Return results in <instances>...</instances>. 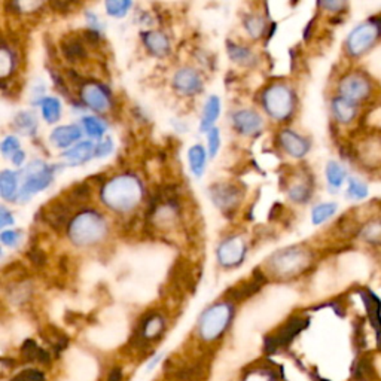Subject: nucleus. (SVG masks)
<instances>
[{
  "label": "nucleus",
  "instance_id": "1",
  "mask_svg": "<svg viewBox=\"0 0 381 381\" xmlns=\"http://www.w3.org/2000/svg\"><path fill=\"white\" fill-rule=\"evenodd\" d=\"M143 198V185L133 175H119L109 179L100 189V200L116 213L133 212Z\"/></svg>",
  "mask_w": 381,
  "mask_h": 381
},
{
  "label": "nucleus",
  "instance_id": "2",
  "mask_svg": "<svg viewBox=\"0 0 381 381\" xmlns=\"http://www.w3.org/2000/svg\"><path fill=\"white\" fill-rule=\"evenodd\" d=\"M109 225L106 218L93 209H85L75 215L67 228L68 238L78 248L100 245L108 237Z\"/></svg>",
  "mask_w": 381,
  "mask_h": 381
},
{
  "label": "nucleus",
  "instance_id": "3",
  "mask_svg": "<svg viewBox=\"0 0 381 381\" xmlns=\"http://www.w3.org/2000/svg\"><path fill=\"white\" fill-rule=\"evenodd\" d=\"M313 264V252L304 246H290L274 252L267 259V268L275 279L289 280L304 274Z\"/></svg>",
  "mask_w": 381,
  "mask_h": 381
},
{
  "label": "nucleus",
  "instance_id": "4",
  "mask_svg": "<svg viewBox=\"0 0 381 381\" xmlns=\"http://www.w3.org/2000/svg\"><path fill=\"white\" fill-rule=\"evenodd\" d=\"M261 105L270 118L277 123H285L295 113L297 96L288 83L274 82L263 91Z\"/></svg>",
  "mask_w": 381,
  "mask_h": 381
},
{
  "label": "nucleus",
  "instance_id": "5",
  "mask_svg": "<svg viewBox=\"0 0 381 381\" xmlns=\"http://www.w3.org/2000/svg\"><path fill=\"white\" fill-rule=\"evenodd\" d=\"M234 313V304L230 301L216 303L207 308L198 322L200 337L207 342H212L220 338L233 322Z\"/></svg>",
  "mask_w": 381,
  "mask_h": 381
},
{
  "label": "nucleus",
  "instance_id": "6",
  "mask_svg": "<svg viewBox=\"0 0 381 381\" xmlns=\"http://www.w3.org/2000/svg\"><path fill=\"white\" fill-rule=\"evenodd\" d=\"M381 39V15L356 26L345 39V53L352 59H360L368 54L370 51Z\"/></svg>",
  "mask_w": 381,
  "mask_h": 381
},
{
  "label": "nucleus",
  "instance_id": "7",
  "mask_svg": "<svg viewBox=\"0 0 381 381\" xmlns=\"http://www.w3.org/2000/svg\"><path fill=\"white\" fill-rule=\"evenodd\" d=\"M23 185L20 189L19 203L29 201L33 195L42 193L54 181V167L45 164L41 160L31 161L23 171H20Z\"/></svg>",
  "mask_w": 381,
  "mask_h": 381
},
{
  "label": "nucleus",
  "instance_id": "8",
  "mask_svg": "<svg viewBox=\"0 0 381 381\" xmlns=\"http://www.w3.org/2000/svg\"><path fill=\"white\" fill-rule=\"evenodd\" d=\"M374 85L371 79L362 72H350L344 75L338 82V94L353 103L367 101L372 97Z\"/></svg>",
  "mask_w": 381,
  "mask_h": 381
},
{
  "label": "nucleus",
  "instance_id": "9",
  "mask_svg": "<svg viewBox=\"0 0 381 381\" xmlns=\"http://www.w3.org/2000/svg\"><path fill=\"white\" fill-rule=\"evenodd\" d=\"M166 329V319L160 315L151 311L146 313L141 323L134 329V334L130 338V344L137 350H146L152 340L158 338Z\"/></svg>",
  "mask_w": 381,
  "mask_h": 381
},
{
  "label": "nucleus",
  "instance_id": "10",
  "mask_svg": "<svg viewBox=\"0 0 381 381\" xmlns=\"http://www.w3.org/2000/svg\"><path fill=\"white\" fill-rule=\"evenodd\" d=\"M246 255H248V245L245 238L240 235H231L223 238L216 249L218 263L223 268H235L241 265L245 261Z\"/></svg>",
  "mask_w": 381,
  "mask_h": 381
},
{
  "label": "nucleus",
  "instance_id": "11",
  "mask_svg": "<svg viewBox=\"0 0 381 381\" xmlns=\"http://www.w3.org/2000/svg\"><path fill=\"white\" fill-rule=\"evenodd\" d=\"M75 205L68 201L66 197L51 201L46 204L42 210L44 220L56 231H63L68 228L72 219L75 218Z\"/></svg>",
  "mask_w": 381,
  "mask_h": 381
},
{
  "label": "nucleus",
  "instance_id": "12",
  "mask_svg": "<svg viewBox=\"0 0 381 381\" xmlns=\"http://www.w3.org/2000/svg\"><path fill=\"white\" fill-rule=\"evenodd\" d=\"M245 193L238 185L231 182H219L212 185L210 198L213 204L223 213H230L235 210L243 200Z\"/></svg>",
  "mask_w": 381,
  "mask_h": 381
},
{
  "label": "nucleus",
  "instance_id": "13",
  "mask_svg": "<svg viewBox=\"0 0 381 381\" xmlns=\"http://www.w3.org/2000/svg\"><path fill=\"white\" fill-rule=\"evenodd\" d=\"M308 325V320L300 316L290 318L275 334L270 335L265 338V350L267 353H274L279 350L280 347H286L292 342V340L295 338L303 329Z\"/></svg>",
  "mask_w": 381,
  "mask_h": 381
},
{
  "label": "nucleus",
  "instance_id": "14",
  "mask_svg": "<svg viewBox=\"0 0 381 381\" xmlns=\"http://www.w3.org/2000/svg\"><path fill=\"white\" fill-rule=\"evenodd\" d=\"M81 100L86 108L96 113H105L112 106V97L109 90L103 83L86 82L81 88Z\"/></svg>",
  "mask_w": 381,
  "mask_h": 381
},
{
  "label": "nucleus",
  "instance_id": "15",
  "mask_svg": "<svg viewBox=\"0 0 381 381\" xmlns=\"http://www.w3.org/2000/svg\"><path fill=\"white\" fill-rule=\"evenodd\" d=\"M265 282H267L265 274L259 268H256V270H253L252 279L243 280V282L234 285L233 288H230L227 290V293H225V297H227V301H230L233 304L246 301L250 297H253L255 293H258L259 290H261V288L265 285Z\"/></svg>",
  "mask_w": 381,
  "mask_h": 381
},
{
  "label": "nucleus",
  "instance_id": "16",
  "mask_svg": "<svg viewBox=\"0 0 381 381\" xmlns=\"http://www.w3.org/2000/svg\"><path fill=\"white\" fill-rule=\"evenodd\" d=\"M235 131L241 136L252 137L261 133L264 128V119L253 109H238L231 116Z\"/></svg>",
  "mask_w": 381,
  "mask_h": 381
},
{
  "label": "nucleus",
  "instance_id": "17",
  "mask_svg": "<svg viewBox=\"0 0 381 381\" xmlns=\"http://www.w3.org/2000/svg\"><path fill=\"white\" fill-rule=\"evenodd\" d=\"M173 86L182 96H195L203 90V79L194 68L182 67L173 76Z\"/></svg>",
  "mask_w": 381,
  "mask_h": 381
},
{
  "label": "nucleus",
  "instance_id": "18",
  "mask_svg": "<svg viewBox=\"0 0 381 381\" xmlns=\"http://www.w3.org/2000/svg\"><path fill=\"white\" fill-rule=\"evenodd\" d=\"M279 143L282 149L289 155L292 158H304L308 153L311 145L307 137L301 136L300 133L285 128L279 134Z\"/></svg>",
  "mask_w": 381,
  "mask_h": 381
},
{
  "label": "nucleus",
  "instance_id": "19",
  "mask_svg": "<svg viewBox=\"0 0 381 381\" xmlns=\"http://www.w3.org/2000/svg\"><path fill=\"white\" fill-rule=\"evenodd\" d=\"M357 157L370 168L381 167V133L370 134L357 148Z\"/></svg>",
  "mask_w": 381,
  "mask_h": 381
},
{
  "label": "nucleus",
  "instance_id": "20",
  "mask_svg": "<svg viewBox=\"0 0 381 381\" xmlns=\"http://www.w3.org/2000/svg\"><path fill=\"white\" fill-rule=\"evenodd\" d=\"M82 137V128L71 124V126H61L57 127L49 136V142L53 146L59 149H71L75 143Z\"/></svg>",
  "mask_w": 381,
  "mask_h": 381
},
{
  "label": "nucleus",
  "instance_id": "21",
  "mask_svg": "<svg viewBox=\"0 0 381 381\" xmlns=\"http://www.w3.org/2000/svg\"><path fill=\"white\" fill-rule=\"evenodd\" d=\"M331 112L337 123L342 126H349L353 123L359 113V105L347 98L337 96L331 101Z\"/></svg>",
  "mask_w": 381,
  "mask_h": 381
},
{
  "label": "nucleus",
  "instance_id": "22",
  "mask_svg": "<svg viewBox=\"0 0 381 381\" xmlns=\"http://www.w3.org/2000/svg\"><path fill=\"white\" fill-rule=\"evenodd\" d=\"M362 301L365 304L368 319L375 331L377 347L378 350H381V303L371 290H365L362 293Z\"/></svg>",
  "mask_w": 381,
  "mask_h": 381
},
{
  "label": "nucleus",
  "instance_id": "23",
  "mask_svg": "<svg viewBox=\"0 0 381 381\" xmlns=\"http://www.w3.org/2000/svg\"><path fill=\"white\" fill-rule=\"evenodd\" d=\"M21 175L19 171L4 170L0 173V194L5 201H16L20 195Z\"/></svg>",
  "mask_w": 381,
  "mask_h": 381
},
{
  "label": "nucleus",
  "instance_id": "24",
  "mask_svg": "<svg viewBox=\"0 0 381 381\" xmlns=\"http://www.w3.org/2000/svg\"><path fill=\"white\" fill-rule=\"evenodd\" d=\"M142 41L149 53L155 57H166L170 54V41L163 31L151 30L142 33Z\"/></svg>",
  "mask_w": 381,
  "mask_h": 381
},
{
  "label": "nucleus",
  "instance_id": "25",
  "mask_svg": "<svg viewBox=\"0 0 381 381\" xmlns=\"http://www.w3.org/2000/svg\"><path fill=\"white\" fill-rule=\"evenodd\" d=\"M96 145L90 141H83L63 152V158L68 166H81L88 163L94 157Z\"/></svg>",
  "mask_w": 381,
  "mask_h": 381
},
{
  "label": "nucleus",
  "instance_id": "26",
  "mask_svg": "<svg viewBox=\"0 0 381 381\" xmlns=\"http://www.w3.org/2000/svg\"><path fill=\"white\" fill-rule=\"evenodd\" d=\"M220 98L218 96H210L207 98L205 105L203 108L201 113V121H200V131L201 133H209L210 130L215 128L216 121L220 115Z\"/></svg>",
  "mask_w": 381,
  "mask_h": 381
},
{
  "label": "nucleus",
  "instance_id": "27",
  "mask_svg": "<svg viewBox=\"0 0 381 381\" xmlns=\"http://www.w3.org/2000/svg\"><path fill=\"white\" fill-rule=\"evenodd\" d=\"M60 49L63 56L71 63H78L86 57L85 44L78 36L64 38L60 44Z\"/></svg>",
  "mask_w": 381,
  "mask_h": 381
},
{
  "label": "nucleus",
  "instance_id": "28",
  "mask_svg": "<svg viewBox=\"0 0 381 381\" xmlns=\"http://www.w3.org/2000/svg\"><path fill=\"white\" fill-rule=\"evenodd\" d=\"M188 163L189 170L195 178H201L205 171L207 164V152L201 145L190 146L188 151Z\"/></svg>",
  "mask_w": 381,
  "mask_h": 381
},
{
  "label": "nucleus",
  "instance_id": "29",
  "mask_svg": "<svg viewBox=\"0 0 381 381\" xmlns=\"http://www.w3.org/2000/svg\"><path fill=\"white\" fill-rule=\"evenodd\" d=\"M359 238L370 246H381V218H375L362 225Z\"/></svg>",
  "mask_w": 381,
  "mask_h": 381
},
{
  "label": "nucleus",
  "instance_id": "30",
  "mask_svg": "<svg viewBox=\"0 0 381 381\" xmlns=\"http://www.w3.org/2000/svg\"><path fill=\"white\" fill-rule=\"evenodd\" d=\"M21 355L26 362H38L42 365H48L51 362V356L46 350L39 347V344L33 340H27L23 347H21Z\"/></svg>",
  "mask_w": 381,
  "mask_h": 381
},
{
  "label": "nucleus",
  "instance_id": "31",
  "mask_svg": "<svg viewBox=\"0 0 381 381\" xmlns=\"http://www.w3.org/2000/svg\"><path fill=\"white\" fill-rule=\"evenodd\" d=\"M227 51H228L230 59L240 66L249 67V66H255L258 63V57L246 46H240V45H235L233 42H228Z\"/></svg>",
  "mask_w": 381,
  "mask_h": 381
},
{
  "label": "nucleus",
  "instance_id": "32",
  "mask_svg": "<svg viewBox=\"0 0 381 381\" xmlns=\"http://www.w3.org/2000/svg\"><path fill=\"white\" fill-rule=\"evenodd\" d=\"M311 195H313V186H311L308 179L293 182L288 188V197L297 204H305Z\"/></svg>",
  "mask_w": 381,
  "mask_h": 381
},
{
  "label": "nucleus",
  "instance_id": "33",
  "mask_svg": "<svg viewBox=\"0 0 381 381\" xmlns=\"http://www.w3.org/2000/svg\"><path fill=\"white\" fill-rule=\"evenodd\" d=\"M209 374V365L203 362L194 363V365L182 367L176 371L178 381H203Z\"/></svg>",
  "mask_w": 381,
  "mask_h": 381
},
{
  "label": "nucleus",
  "instance_id": "34",
  "mask_svg": "<svg viewBox=\"0 0 381 381\" xmlns=\"http://www.w3.org/2000/svg\"><path fill=\"white\" fill-rule=\"evenodd\" d=\"M14 126L20 133L26 136H31L38 130V118L30 111H23L15 115Z\"/></svg>",
  "mask_w": 381,
  "mask_h": 381
},
{
  "label": "nucleus",
  "instance_id": "35",
  "mask_svg": "<svg viewBox=\"0 0 381 381\" xmlns=\"http://www.w3.org/2000/svg\"><path fill=\"white\" fill-rule=\"evenodd\" d=\"M325 175H326V182L332 189H338L342 186V183L347 179V171L345 168L337 163V161H329L325 168Z\"/></svg>",
  "mask_w": 381,
  "mask_h": 381
},
{
  "label": "nucleus",
  "instance_id": "36",
  "mask_svg": "<svg viewBox=\"0 0 381 381\" xmlns=\"http://www.w3.org/2000/svg\"><path fill=\"white\" fill-rule=\"evenodd\" d=\"M41 111L48 124H56L61 116V103L56 97H45L41 103Z\"/></svg>",
  "mask_w": 381,
  "mask_h": 381
},
{
  "label": "nucleus",
  "instance_id": "37",
  "mask_svg": "<svg viewBox=\"0 0 381 381\" xmlns=\"http://www.w3.org/2000/svg\"><path fill=\"white\" fill-rule=\"evenodd\" d=\"M41 335L44 337V340L46 342L51 344V347L54 349V352L57 355L61 353L67 347V344H68V338L54 326H46L44 331L41 332Z\"/></svg>",
  "mask_w": 381,
  "mask_h": 381
},
{
  "label": "nucleus",
  "instance_id": "38",
  "mask_svg": "<svg viewBox=\"0 0 381 381\" xmlns=\"http://www.w3.org/2000/svg\"><path fill=\"white\" fill-rule=\"evenodd\" d=\"M16 66V57L14 49L4 41L2 42V53H0V72H2V79L5 81L11 73H14Z\"/></svg>",
  "mask_w": 381,
  "mask_h": 381
},
{
  "label": "nucleus",
  "instance_id": "39",
  "mask_svg": "<svg viewBox=\"0 0 381 381\" xmlns=\"http://www.w3.org/2000/svg\"><path fill=\"white\" fill-rule=\"evenodd\" d=\"M338 210V205L335 203H322L318 204L313 210H311V222L313 225H322L326 220L331 219Z\"/></svg>",
  "mask_w": 381,
  "mask_h": 381
},
{
  "label": "nucleus",
  "instance_id": "40",
  "mask_svg": "<svg viewBox=\"0 0 381 381\" xmlns=\"http://www.w3.org/2000/svg\"><path fill=\"white\" fill-rule=\"evenodd\" d=\"M82 127H83L85 133L88 134L90 137L96 138V141H100V138L106 133V124L96 116H83L82 118Z\"/></svg>",
  "mask_w": 381,
  "mask_h": 381
},
{
  "label": "nucleus",
  "instance_id": "41",
  "mask_svg": "<svg viewBox=\"0 0 381 381\" xmlns=\"http://www.w3.org/2000/svg\"><path fill=\"white\" fill-rule=\"evenodd\" d=\"M245 29L252 39H261L265 34L267 24L261 15H249L245 21Z\"/></svg>",
  "mask_w": 381,
  "mask_h": 381
},
{
  "label": "nucleus",
  "instance_id": "42",
  "mask_svg": "<svg viewBox=\"0 0 381 381\" xmlns=\"http://www.w3.org/2000/svg\"><path fill=\"white\" fill-rule=\"evenodd\" d=\"M131 8L133 2H130V0H108L105 4L106 14L113 16V19H124Z\"/></svg>",
  "mask_w": 381,
  "mask_h": 381
},
{
  "label": "nucleus",
  "instance_id": "43",
  "mask_svg": "<svg viewBox=\"0 0 381 381\" xmlns=\"http://www.w3.org/2000/svg\"><path fill=\"white\" fill-rule=\"evenodd\" d=\"M368 185L360 181L359 178H350L349 179V186H347V195L353 200H363L368 197Z\"/></svg>",
  "mask_w": 381,
  "mask_h": 381
},
{
  "label": "nucleus",
  "instance_id": "44",
  "mask_svg": "<svg viewBox=\"0 0 381 381\" xmlns=\"http://www.w3.org/2000/svg\"><path fill=\"white\" fill-rule=\"evenodd\" d=\"M31 295V286L29 283H16L11 288V293H9V297H11V301L15 303V304H23L26 303Z\"/></svg>",
  "mask_w": 381,
  "mask_h": 381
},
{
  "label": "nucleus",
  "instance_id": "45",
  "mask_svg": "<svg viewBox=\"0 0 381 381\" xmlns=\"http://www.w3.org/2000/svg\"><path fill=\"white\" fill-rule=\"evenodd\" d=\"M2 238V243L11 249L19 248L23 241V233L19 230H5L0 235Z\"/></svg>",
  "mask_w": 381,
  "mask_h": 381
},
{
  "label": "nucleus",
  "instance_id": "46",
  "mask_svg": "<svg viewBox=\"0 0 381 381\" xmlns=\"http://www.w3.org/2000/svg\"><path fill=\"white\" fill-rule=\"evenodd\" d=\"M0 149H2V153L5 158H12V155L16 153L20 149V141L15 136H8L4 138L2 145H0Z\"/></svg>",
  "mask_w": 381,
  "mask_h": 381
},
{
  "label": "nucleus",
  "instance_id": "47",
  "mask_svg": "<svg viewBox=\"0 0 381 381\" xmlns=\"http://www.w3.org/2000/svg\"><path fill=\"white\" fill-rule=\"evenodd\" d=\"M207 142H209V157L215 158L220 149V133L219 128H213L207 133Z\"/></svg>",
  "mask_w": 381,
  "mask_h": 381
},
{
  "label": "nucleus",
  "instance_id": "48",
  "mask_svg": "<svg viewBox=\"0 0 381 381\" xmlns=\"http://www.w3.org/2000/svg\"><path fill=\"white\" fill-rule=\"evenodd\" d=\"M113 151V141L111 137L103 138L98 143H96V149H94V157L96 158H105L108 155H111Z\"/></svg>",
  "mask_w": 381,
  "mask_h": 381
},
{
  "label": "nucleus",
  "instance_id": "49",
  "mask_svg": "<svg viewBox=\"0 0 381 381\" xmlns=\"http://www.w3.org/2000/svg\"><path fill=\"white\" fill-rule=\"evenodd\" d=\"M11 381H45L44 374L38 370H26L14 377Z\"/></svg>",
  "mask_w": 381,
  "mask_h": 381
},
{
  "label": "nucleus",
  "instance_id": "50",
  "mask_svg": "<svg viewBox=\"0 0 381 381\" xmlns=\"http://www.w3.org/2000/svg\"><path fill=\"white\" fill-rule=\"evenodd\" d=\"M319 6L325 11L338 14V12H342L345 8H347V4L345 2H320Z\"/></svg>",
  "mask_w": 381,
  "mask_h": 381
},
{
  "label": "nucleus",
  "instance_id": "51",
  "mask_svg": "<svg viewBox=\"0 0 381 381\" xmlns=\"http://www.w3.org/2000/svg\"><path fill=\"white\" fill-rule=\"evenodd\" d=\"M14 216H12V213L6 209V207L5 205H2V207H0V227H2V228H6V227H9V225H14Z\"/></svg>",
  "mask_w": 381,
  "mask_h": 381
},
{
  "label": "nucleus",
  "instance_id": "52",
  "mask_svg": "<svg viewBox=\"0 0 381 381\" xmlns=\"http://www.w3.org/2000/svg\"><path fill=\"white\" fill-rule=\"evenodd\" d=\"M29 258H30V261L34 265H38V267H42L46 263V256H45V253L41 249H33L29 253Z\"/></svg>",
  "mask_w": 381,
  "mask_h": 381
},
{
  "label": "nucleus",
  "instance_id": "53",
  "mask_svg": "<svg viewBox=\"0 0 381 381\" xmlns=\"http://www.w3.org/2000/svg\"><path fill=\"white\" fill-rule=\"evenodd\" d=\"M24 160H26V153L23 151H19L16 153H14L12 158H11V161H12V164L15 167H21L23 163H24Z\"/></svg>",
  "mask_w": 381,
  "mask_h": 381
},
{
  "label": "nucleus",
  "instance_id": "54",
  "mask_svg": "<svg viewBox=\"0 0 381 381\" xmlns=\"http://www.w3.org/2000/svg\"><path fill=\"white\" fill-rule=\"evenodd\" d=\"M108 381H123V371H121L119 368L112 370L108 377Z\"/></svg>",
  "mask_w": 381,
  "mask_h": 381
},
{
  "label": "nucleus",
  "instance_id": "55",
  "mask_svg": "<svg viewBox=\"0 0 381 381\" xmlns=\"http://www.w3.org/2000/svg\"><path fill=\"white\" fill-rule=\"evenodd\" d=\"M315 381H327L325 378H320V377H315Z\"/></svg>",
  "mask_w": 381,
  "mask_h": 381
}]
</instances>
